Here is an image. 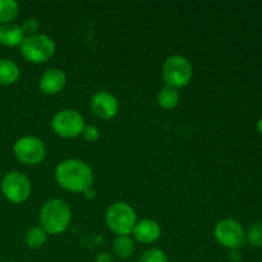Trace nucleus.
Here are the masks:
<instances>
[{
    "label": "nucleus",
    "instance_id": "obj_8",
    "mask_svg": "<svg viewBox=\"0 0 262 262\" xmlns=\"http://www.w3.org/2000/svg\"><path fill=\"white\" fill-rule=\"evenodd\" d=\"M84 119L77 110L63 109L56 113L51 120V128L61 138H76L82 135Z\"/></svg>",
    "mask_w": 262,
    "mask_h": 262
},
{
    "label": "nucleus",
    "instance_id": "obj_14",
    "mask_svg": "<svg viewBox=\"0 0 262 262\" xmlns=\"http://www.w3.org/2000/svg\"><path fill=\"white\" fill-rule=\"evenodd\" d=\"M19 76V67L12 59H0V84L2 86H10L15 83Z\"/></svg>",
    "mask_w": 262,
    "mask_h": 262
},
{
    "label": "nucleus",
    "instance_id": "obj_22",
    "mask_svg": "<svg viewBox=\"0 0 262 262\" xmlns=\"http://www.w3.org/2000/svg\"><path fill=\"white\" fill-rule=\"evenodd\" d=\"M20 27H22V31L25 35L27 33V36H32V35H35L36 31H37L38 23L36 22V19H33V18H30V19L26 20V22L23 23Z\"/></svg>",
    "mask_w": 262,
    "mask_h": 262
},
{
    "label": "nucleus",
    "instance_id": "obj_10",
    "mask_svg": "<svg viewBox=\"0 0 262 262\" xmlns=\"http://www.w3.org/2000/svg\"><path fill=\"white\" fill-rule=\"evenodd\" d=\"M90 106L97 118L105 120L113 119L119 112V102L117 97L107 91L95 92L90 101Z\"/></svg>",
    "mask_w": 262,
    "mask_h": 262
},
{
    "label": "nucleus",
    "instance_id": "obj_6",
    "mask_svg": "<svg viewBox=\"0 0 262 262\" xmlns=\"http://www.w3.org/2000/svg\"><path fill=\"white\" fill-rule=\"evenodd\" d=\"M2 193L12 204H22L31 194V182L22 171L12 170L2 179Z\"/></svg>",
    "mask_w": 262,
    "mask_h": 262
},
{
    "label": "nucleus",
    "instance_id": "obj_27",
    "mask_svg": "<svg viewBox=\"0 0 262 262\" xmlns=\"http://www.w3.org/2000/svg\"><path fill=\"white\" fill-rule=\"evenodd\" d=\"M10 262H14V261H10Z\"/></svg>",
    "mask_w": 262,
    "mask_h": 262
},
{
    "label": "nucleus",
    "instance_id": "obj_24",
    "mask_svg": "<svg viewBox=\"0 0 262 262\" xmlns=\"http://www.w3.org/2000/svg\"><path fill=\"white\" fill-rule=\"evenodd\" d=\"M230 258H232L233 261H241V258H242V255H241L239 250H235V251H230Z\"/></svg>",
    "mask_w": 262,
    "mask_h": 262
},
{
    "label": "nucleus",
    "instance_id": "obj_13",
    "mask_svg": "<svg viewBox=\"0 0 262 262\" xmlns=\"http://www.w3.org/2000/svg\"><path fill=\"white\" fill-rule=\"evenodd\" d=\"M25 33L22 27L17 23H5L0 25V43L7 48H14L20 46V43L25 40Z\"/></svg>",
    "mask_w": 262,
    "mask_h": 262
},
{
    "label": "nucleus",
    "instance_id": "obj_26",
    "mask_svg": "<svg viewBox=\"0 0 262 262\" xmlns=\"http://www.w3.org/2000/svg\"><path fill=\"white\" fill-rule=\"evenodd\" d=\"M257 130H258V133L262 136V117L257 120Z\"/></svg>",
    "mask_w": 262,
    "mask_h": 262
},
{
    "label": "nucleus",
    "instance_id": "obj_18",
    "mask_svg": "<svg viewBox=\"0 0 262 262\" xmlns=\"http://www.w3.org/2000/svg\"><path fill=\"white\" fill-rule=\"evenodd\" d=\"M19 12L17 2L14 0H0V25L12 23Z\"/></svg>",
    "mask_w": 262,
    "mask_h": 262
},
{
    "label": "nucleus",
    "instance_id": "obj_23",
    "mask_svg": "<svg viewBox=\"0 0 262 262\" xmlns=\"http://www.w3.org/2000/svg\"><path fill=\"white\" fill-rule=\"evenodd\" d=\"M96 262H113V257L110 256V253L102 252L100 255H97Z\"/></svg>",
    "mask_w": 262,
    "mask_h": 262
},
{
    "label": "nucleus",
    "instance_id": "obj_16",
    "mask_svg": "<svg viewBox=\"0 0 262 262\" xmlns=\"http://www.w3.org/2000/svg\"><path fill=\"white\" fill-rule=\"evenodd\" d=\"M48 241V233L41 227H32L25 233V243L30 248H41Z\"/></svg>",
    "mask_w": 262,
    "mask_h": 262
},
{
    "label": "nucleus",
    "instance_id": "obj_5",
    "mask_svg": "<svg viewBox=\"0 0 262 262\" xmlns=\"http://www.w3.org/2000/svg\"><path fill=\"white\" fill-rule=\"evenodd\" d=\"M20 53L30 63H45L55 54V42L53 38L43 33L26 36L23 42L20 43Z\"/></svg>",
    "mask_w": 262,
    "mask_h": 262
},
{
    "label": "nucleus",
    "instance_id": "obj_3",
    "mask_svg": "<svg viewBox=\"0 0 262 262\" xmlns=\"http://www.w3.org/2000/svg\"><path fill=\"white\" fill-rule=\"evenodd\" d=\"M161 76L165 82V86L174 90L183 89L191 82L193 76V67L186 56L171 55L164 61Z\"/></svg>",
    "mask_w": 262,
    "mask_h": 262
},
{
    "label": "nucleus",
    "instance_id": "obj_1",
    "mask_svg": "<svg viewBox=\"0 0 262 262\" xmlns=\"http://www.w3.org/2000/svg\"><path fill=\"white\" fill-rule=\"evenodd\" d=\"M55 179L66 191L83 193L94 184V171L79 159H67L56 166Z\"/></svg>",
    "mask_w": 262,
    "mask_h": 262
},
{
    "label": "nucleus",
    "instance_id": "obj_21",
    "mask_svg": "<svg viewBox=\"0 0 262 262\" xmlns=\"http://www.w3.org/2000/svg\"><path fill=\"white\" fill-rule=\"evenodd\" d=\"M81 136L87 142H96L100 138V130L95 125H84Z\"/></svg>",
    "mask_w": 262,
    "mask_h": 262
},
{
    "label": "nucleus",
    "instance_id": "obj_20",
    "mask_svg": "<svg viewBox=\"0 0 262 262\" xmlns=\"http://www.w3.org/2000/svg\"><path fill=\"white\" fill-rule=\"evenodd\" d=\"M138 262H169V260L164 251L159 250V248H151L141 255Z\"/></svg>",
    "mask_w": 262,
    "mask_h": 262
},
{
    "label": "nucleus",
    "instance_id": "obj_17",
    "mask_svg": "<svg viewBox=\"0 0 262 262\" xmlns=\"http://www.w3.org/2000/svg\"><path fill=\"white\" fill-rule=\"evenodd\" d=\"M179 102V94L178 90H174L171 87H163L158 92V104L163 109L170 110L178 105Z\"/></svg>",
    "mask_w": 262,
    "mask_h": 262
},
{
    "label": "nucleus",
    "instance_id": "obj_2",
    "mask_svg": "<svg viewBox=\"0 0 262 262\" xmlns=\"http://www.w3.org/2000/svg\"><path fill=\"white\" fill-rule=\"evenodd\" d=\"M72 220V210L66 201L51 199L42 205L40 210L41 228L48 234H61L68 229Z\"/></svg>",
    "mask_w": 262,
    "mask_h": 262
},
{
    "label": "nucleus",
    "instance_id": "obj_7",
    "mask_svg": "<svg viewBox=\"0 0 262 262\" xmlns=\"http://www.w3.org/2000/svg\"><path fill=\"white\" fill-rule=\"evenodd\" d=\"M214 237L220 246L230 251L241 250L246 243L245 229L234 219L220 220L214 228Z\"/></svg>",
    "mask_w": 262,
    "mask_h": 262
},
{
    "label": "nucleus",
    "instance_id": "obj_19",
    "mask_svg": "<svg viewBox=\"0 0 262 262\" xmlns=\"http://www.w3.org/2000/svg\"><path fill=\"white\" fill-rule=\"evenodd\" d=\"M246 241L253 248L262 247V222H256L251 225L248 232L246 233Z\"/></svg>",
    "mask_w": 262,
    "mask_h": 262
},
{
    "label": "nucleus",
    "instance_id": "obj_9",
    "mask_svg": "<svg viewBox=\"0 0 262 262\" xmlns=\"http://www.w3.org/2000/svg\"><path fill=\"white\" fill-rule=\"evenodd\" d=\"M14 155L25 165H37L46 156L45 143L35 136H25L14 143Z\"/></svg>",
    "mask_w": 262,
    "mask_h": 262
},
{
    "label": "nucleus",
    "instance_id": "obj_12",
    "mask_svg": "<svg viewBox=\"0 0 262 262\" xmlns=\"http://www.w3.org/2000/svg\"><path fill=\"white\" fill-rule=\"evenodd\" d=\"M133 235L136 239L145 245H151L156 242L161 235V228L158 222L152 219H143L136 223L133 228Z\"/></svg>",
    "mask_w": 262,
    "mask_h": 262
},
{
    "label": "nucleus",
    "instance_id": "obj_4",
    "mask_svg": "<svg viewBox=\"0 0 262 262\" xmlns=\"http://www.w3.org/2000/svg\"><path fill=\"white\" fill-rule=\"evenodd\" d=\"M105 220L113 233L117 235H129L137 223V215L130 205L120 201L107 207Z\"/></svg>",
    "mask_w": 262,
    "mask_h": 262
},
{
    "label": "nucleus",
    "instance_id": "obj_25",
    "mask_svg": "<svg viewBox=\"0 0 262 262\" xmlns=\"http://www.w3.org/2000/svg\"><path fill=\"white\" fill-rule=\"evenodd\" d=\"M83 193H84V197H86V199H90V200L95 199V196H96V191H95L92 187H91V188L87 189V191H84Z\"/></svg>",
    "mask_w": 262,
    "mask_h": 262
},
{
    "label": "nucleus",
    "instance_id": "obj_11",
    "mask_svg": "<svg viewBox=\"0 0 262 262\" xmlns=\"http://www.w3.org/2000/svg\"><path fill=\"white\" fill-rule=\"evenodd\" d=\"M67 76L61 69L49 68L42 72L38 79V87L46 95H56L64 90Z\"/></svg>",
    "mask_w": 262,
    "mask_h": 262
},
{
    "label": "nucleus",
    "instance_id": "obj_15",
    "mask_svg": "<svg viewBox=\"0 0 262 262\" xmlns=\"http://www.w3.org/2000/svg\"><path fill=\"white\" fill-rule=\"evenodd\" d=\"M135 241L129 235H118L113 242V251L122 260H127L135 252Z\"/></svg>",
    "mask_w": 262,
    "mask_h": 262
}]
</instances>
